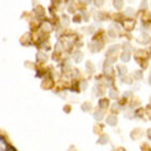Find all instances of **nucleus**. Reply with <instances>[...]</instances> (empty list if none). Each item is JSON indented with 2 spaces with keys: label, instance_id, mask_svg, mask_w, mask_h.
<instances>
[{
  "label": "nucleus",
  "instance_id": "obj_1",
  "mask_svg": "<svg viewBox=\"0 0 151 151\" xmlns=\"http://www.w3.org/2000/svg\"><path fill=\"white\" fill-rule=\"evenodd\" d=\"M110 117H111V118H107V122L110 124V125H115V124H117V119H115V117H114V115H110Z\"/></svg>",
  "mask_w": 151,
  "mask_h": 151
}]
</instances>
